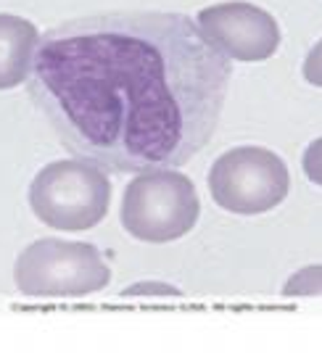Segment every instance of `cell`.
Here are the masks:
<instances>
[{
  "label": "cell",
  "instance_id": "7",
  "mask_svg": "<svg viewBox=\"0 0 322 364\" xmlns=\"http://www.w3.org/2000/svg\"><path fill=\"white\" fill-rule=\"evenodd\" d=\"M37 43L40 32L35 21L0 14V90H14L32 77Z\"/></svg>",
  "mask_w": 322,
  "mask_h": 364
},
{
  "label": "cell",
  "instance_id": "11",
  "mask_svg": "<svg viewBox=\"0 0 322 364\" xmlns=\"http://www.w3.org/2000/svg\"><path fill=\"white\" fill-rule=\"evenodd\" d=\"M301 74L304 80L314 87H322V40L314 43V48L304 55V64H301Z\"/></svg>",
  "mask_w": 322,
  "mask_h": 364
},
{
  "label": "cell",
  "instance_id": "10",
  "mask_svg": "<svg viewBox=\"0 0 322 364\" xmlns=\"http://www.w3.org/2000/svg\"><path fill=\"white\" fill-rule=\"evenodd\" d=\"M301 169H304L306 180L322 188V137L312 140L304 148V154H301Z\"/></svg>",
  "mask_w": 322,
  "mask_h": 364
},
{
  "label": "cell",
  "instance_id": "1",
  "mask_svg": "<svg viewBox=\"0 0 322 364\" xmlns=\"http://www.w3.org/2000/svg\"><path fill=\"white\" fill-rule=\"evenodd\" d=\"M232 64L177 11H109L40 35L27 92L61 146L111 172L188 164L220 124Z\"/></svg>",
  "mask_w": 322,
  "mask_h": 364
},
{
  "label": "cell",
  "instance_id": "3",
  "mask_svg": "<svg viewBox=\"0 0 322 364\" xmlns=\"http://www.w3.org/2000/svg\"><path fill=\"white\" fill-rule=\"evenodd\" d=\"M122 228L140 243H172L193 232L201 200L188 174L151 169L129 180L122 196Z\"/></svg>",
  "mask_w": 322,
  "mask_h": 364
},
{
  "label": "cell",
  "instance_id": "2",
  "mask_svg": "<svg viewBox=\"0 0 322 364\" xmlns=\"http://www.w3.org/2000/svg\"><path fill=\"white\" fill-rule=\"evenodd\" d=\"M27 200L45 228L85 232L98 228L109 214L111 180L103 166L72 156L43 166L29 182Z\"/></svg>",
  "mask_w": 322,
  "mask_h": 364
},
{
  "label": "cell",
  "instance_id": "9",
  "mask_svg": "<svg viewBox=\"0 0 322 364\" xmlns=\"http://www.w3.org/2000/svg\"><path fill=\"white\" fill-rule=\"evenodd\" d=\"M183 293L166 282H138L122 293V299H180Z\"/></svg>",
  "mask_w": 322,
  "mask_h": 364
},
{
  "label": "cell",
  "instance_id": "5",
  "mask_svg": "<svg viewBox=\"0 0 322 364\" xmlns=\"http://www.w3.org/2000/svg\"><path fill=\"white\" fill-rule=\"evenodd\" d=\"M209 193L220 209L238 217H259L288 198L291 172L269 148L235 146L214 159Z\"/></svg>",
  "mask_w": 322,
  "mask_h": 364
},
{
  "label": "cell",
  "instance_id": "6",
  "mask_svg": "<svg viewBox=\"0 0 322 364\" xmlns=\"http://www.w3.org/2000/svg\"><path fill=\"white\" fill-rule=\"evenodd\" d=\"M201 37L227 61L259 64L277 53L283 43L280 24L269 11L246 0L217 3L195 14Z\"/></svg>",
  "mask_w": 322,
  "mask_h": 364
},
{
  "label": "cell",
  "instance_id": "4",
  "mask_svg": "<svg viewBox=\"0 0 322 364\" xmlns=\"http://www.w3.org/2000/svg\"><path fill=\"white\" fill-rule=\"evenodd\" d=\"M14 282L29 299H85L109 285L111 267L92 243L45 237L18 254Z\"/></svg>",
  "mask_w": 322,
  "mask_h": 364
},
{
  "label": "cell",
  "instance_id": "8",
  "mask_svg": "<svg viewBox=\"0 0 322 364\" xmlns=\"http://www.w3.org/2000/svg\"><path fill=\"white\" fill-rule=\"evenodd\" d=\"M283 296L286 299H314V296H322V264H309L291 274L288 282L283 285Z\"/></svg>",
  "mask_w": 322,
  "mask_h": 364
}]
</instances>
